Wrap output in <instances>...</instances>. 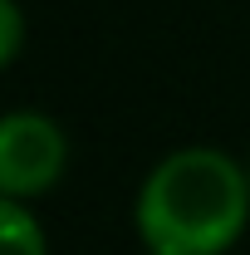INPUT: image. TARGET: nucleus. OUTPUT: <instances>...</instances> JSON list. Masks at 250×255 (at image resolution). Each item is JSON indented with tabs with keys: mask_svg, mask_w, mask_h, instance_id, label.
Masks as SVG:
<instances>
[{
	"mask_svg": "<svg viewBox=\"0 0 250 255\" xmlns=\"http://www.w3.org/2000/svg\"><path fill=\"white\" fill-rule=\"evenodd\" d=\"M25 49V10L20 0H0V69L20 59Z\"/></svg>",
	"mask_w": 250,
	"mask_h": 255,
	"instance_id": "obj_4",
	"label": "nucleus"
},
{
	"mask_svg": "<svg viewBox=\"0 0 250 255\" xmlns=\"http://www.w3.org/2000/svg\"><path fill=\"white\" fill-rule=\"evenodd\" d=\"M0 255H49L44 226L30 206L0 196Z\"/></svg>",
	"mask_w": 250,
	"mask_h": 255,
	"instance_id": "obj_3",
	"label": "nucleus"
},
{
	"mask_svg": "<svg viewBox=\"0 0 250 255\" xmlns=\"http://www.w3.org/2000/svg\"><path fill=\"white\" fill-rule=\"evenodd\" d=\"M246 167H250V162H246Z\"/></svg>",
	"mask_w": 250,
	"mask_h": 255,
	"instance_id": "obj_5",
	"label": "nucleus"
},
{
	"mask_svg": "<svg viewBox=\"0 0 250 255\" xmlns=\"http://www.w3.org/2000/svg\"><path fill=\"white\" fill-rule=\"evenodd\" d=\"M69 167V137L64 128L39 108H10L0 113V196L5 201H34Z\"/></svg>",
	"mask_w": 250,
	"mask_h": 255,
	"instance_id": "obj_2",
	"label": "nucleus"
},
{
	"mask_svg": "<svg viewBox=\"0 0 250 255\" xmlns=\"http://www.w3.org/2000/svg\"><path fill=\"white\" fill-rule=\"evenodd\" d=\"M132 226L147 255H226L250 226V167L221 147H177L142 177Z\"/></svg>",
	"mask_w": 250,
	"mask_h": 255,
	"instance_id": "obj_1",
	"label": "nucleus"
}]
</instances>
